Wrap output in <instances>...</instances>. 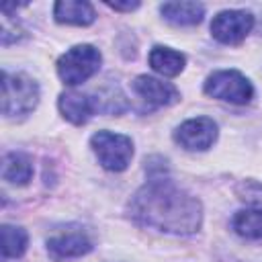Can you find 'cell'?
Instances as JSON below:
<instances>
[{"label": "cell", "instance_id": "cell-13", "mask_svg": "<svg viewBox=\"0 0 262 262\" xmlns=\"http://www.w3.org/2000/svg\"><path fill=\"white\" fill-rule=\"evenodd\" d=\"M184 63H186V57L170 47H162V45H156L151 51H149V66L162 74V76H178L182 70H184Z\"/></svg>", "mask_w": 262, "mask_h": 262}, {"label": "cell", "instance_id": "cell-16", "mask_svg": "<svg viewBox=\"0 0 262 262\" xmlns=\"http://www.w3.org/2000/svg\"><path fill=\"white\" fill-rule=\"evenodd\" d=\"M0 235H2V256L4 258H18L25 254L27 244H29V235L23 227L6 223V225H2Z\"/></svg>", "mask_w": 262, "mask_h": 262}, {"label": "cell", "instance_id": "cell-10", "mask_svg": "<svg viewBox=\"0 0 262 262\" xmlns=\"http://www.w3.org/2000/svg\"><path fill=\"white\" fill-rule=\"evenodd\" d=\"M61 115L74 123V125H84L92 115L94 111L98 108V102L96 98H92L90 94H82V92H63L59 96V102H57Z\"/></svg>", "mask_w": 262, "mask_h": 262}, {"label": "cell", "instance_id": "cell-1", "mask_svg": "<svg viewBox=\"0 0 262 262\" xmlns=\"http://www.w3.org/2000/svg\"><path fill=\"white\" fill-rule=\"evenodd\" d=\"M127 213L139 225L178 235L194 233L203 223L201 201L164 176L149 178L131 196Z\"/></svg>", "mask_w": 262, "mask_h": 262}, {"label": "cell", "instance_id": "cell-2", "mask_svg": "<svg viewBox=\"0 0 262 262\" xmlns=\"http://www.w3.org/2000/svg\"><path fill=\"white\" fill-rule=\"evenodd\" d=\"M39 102V86L25 74L2 72V113L10 119L29 115Z\"/></svg>", "mask_w": 262, "mask_h": 262}, {"label": "cell", "instance_id": "cell-11", "mask_svg": "<svg viewBox=\"0 0 262 262\" xmlns=\"http://www.w3.org/2000/svg\"><path fill=\"white\" fill-rule=\"evenodd\" d=\"M53 16L57 23L80 25V27H86V25L94 23V18H96L92 4H88L84 0H59V2H55Z\"/></svg>", "mask_w": 262, "mask_h": 262}, {"label": "cell", "instance_id": "cell-12", "mask_svg": "<svg viewBox=\"0 0 262 262\" xmlns=\"http://www.w3.org/2000/svg\"><path fill=\"white\" fill-rule=\"evenodd\" d=\"M162 16L176 27H192L201 23L205 6L199 2H164L160 6Z\"/></svg>", "mask_w": 262, "mask_h": 262}, {"label": "cell", "instance_id": "cell-8", "mask_svg": "<svg viewBox=\"0 0 262 262\" xmlns=\"http://www.w3.org/2000/svg\"><path fill=\"white\" fill-rule=\"evenodd\" d=\"M90 250H92V242L82 231H66V233H57L47 239V254L55 262L80 258L88 254Z\"/></svg>", "mask_w": 262, "mask_h": 262}, {"label": "cell", "instance_id": "cell-9", "mask_svg": "<svg viewBox=\"0 0 262 262\" xmlns=\"http://www.w3.org/2000/svg\"><path fill=\"white\" fill-rule=\"evenodd\" d=\"M133 90L151 106H168L180 98L178 90L172 84L162 82L151 76H137L133 80Z\"/></svg>", "mask_w": 262, "mask_h": 262}, {"label": "cell", "instance_id": "cell-5", "mask_svg": "<svg viewBox=\"0 0 262 262\" xmlns=\"http://www.w3.org/2000/svg\"><path fill=\"white\" fill-rule=\"evenodd\" d=\"M203 90H205V94L225 100V102H231V104H246L254 96V88H252L250 80L235 70H221V72L211 74L207 78Z\"/></svg>", "mask_w": 262, "mask_h": 262}, {"label": "cell", "instance_id": "cell-14", "mask_svg": "<svg viewBox=\"0 0 262 262\" xmlns=\"http://www.w3.org/2000/svg\"><path fill=\"white\" fill-rule=\"evenodd\" d=\"M31 176H33V164L27 156L16 154V151H10V154L4 156V160H2V178L6 182L23 186L31 180Z\"/></svg>", "mask_w": 262, "mask_h": 262}, {"label": "cell", "instance_id": "cell-18", "mask_svg": "<svg viewBox=\"0 0 262 262\" xmlns=\"http://www.w3.org/2000/svg\"><path fill=\"white\" fill-rule=\"evenodd\" d=\"M106 6H111L113 10H127V12H131V10H135L139 6V2H106Z\"/></svg>", "mask_w": 262, "mask_h": 262}, {"label": "cell", "instance_id": "cell-17", "mask_svg": "<svg viewBox=\"0 0 262 262\" xmlns=\"http://www.w3.org/2000/svg\"><path fill=\"white\" fill-rule=\"evenodd\" d=\"M235 194L242 203L250 205L252 209H260L262 211V182L256 180H242L235 186Z\"/></svg>", "mask_w": 262, "mask_h": 262}, {"label": "cell", "instance_id": "cell-15", "mask_svg": "<svg viewBox=\"0 0 262 262\" xmlns=\"http://www.w3.org/2000/svg\"><path fill=\"white\" fill-rule=\"evenodd\" d=\"M231 227L239 237L262 239V211L260 209L237 211L231 219Z\"/></svg>", "mask_w": 262, "mask_h": 262}, {"label": "cell", "instance_id": "cell-6", "mask_svg": "<svg viewBox=\"0 0 262 262\" xmlns=\"http://www.w3.org/2000/svg\"><path fill=\"white\" fill-rule=\"evenodd\" d=\"M254 27L252 12L246 10H223L211 20V33L219 43L237 45L242 43Z\"/></svg>", "mask_w": 262, "mask_h": 262}, {"label": "cell", "instance_id": "cell-4", "mask_svg": "<svg viewBox=\"0 0 262 262\" xmlns=\"http://www.w3.org/2000/svg\"><path fill=\"white\" fill-rule=\"evenodd\" d=\"M90 145L100 166L111 172H123L133 158V141L121 133L98 131L90 137Z\"/></svg>", "mask_w": 262, "mask_h": 262}, {"label": "cell", "instance_id": "cell-7", "mask_svg": "<svg viewBox=\"0 0 262 262\" xmlns=\"http://www.w3.org/2000/svg\"><path fill=\"white\" fill-rule=\"evenodd\" d=\"M217 139V125L209 117H196L184 121L174 131V141L188 151H205Z\"/></svg>", "mask_w": 262, "mask_h": 262}, {"label": "cell", "instance_id": "cell-3", "mask_svg": "<svg viewBox=\"0 0 262 262\" xmlns=\"http://www.w3.org/2000/svg\"><path fill=\"white\" fill-rule=\"evenodd\" d=\"M102 55L92 45H76L57 59V74L68 86H78L92 78L100 68Z\"/></svg>", "mask_w": 262, "mask_h": 262}]
</instances>
